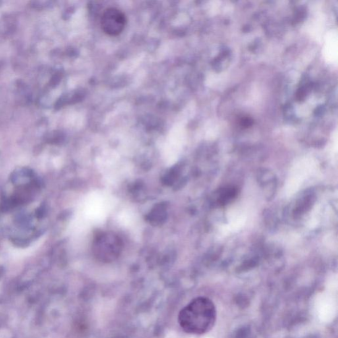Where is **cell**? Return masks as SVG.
Listing matches in <instances>:
<instances>
[{
  "mask_svg": "<svg viewBox=\"0 0 338 338\" xmlns=\"http://www.w3.org/2000/svg\"><path fill=\"white\" fill-rule=\"evenodd\" d=\"M216 309L208 298L200 296L192 300L180 310L178 323L183 330L191 334H203L215 324Z\"/></svg>",
  "mask_w": 338,
  "mask_h": 338,
  "instance_id": "cell-1",
  "label": "cell"
},
{
  "mask_svg": "<svg viewBox=\"0 0 338 338\" xmlns=\"http://www.w3.org/2000/svg\"><path fill=\"white\" fill-rule=\"evenodd\" d=\"M126 24V18L124 14L115 8L105 10L100 20L103 32L109 36H118L124 30Z\"/></svg>",
  "mask_w": 338,
  "mask_h": 338,
  "instance_id": "cell-2",
  "label": "cell"
}]
</instances>
